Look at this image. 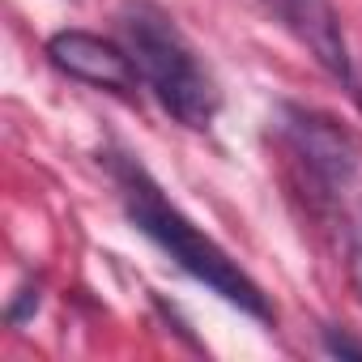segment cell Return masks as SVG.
I'll return each mask as SVG.
<instances>
[{
	"instance_id": "ba28073f",
	"label": "cell",
	"mask_w": 362,
	"mask_h": 362,
	"mask_svg": "<svg viewBox=\"0 0 362 362\" xmlns=\"http://www.w3.org/2000/svg\"><path fill=\"white\" fill-rule=\"evenodd\" d=\"M349 281H354V290H358V298H362V243L349 247Z\"/></svg>"
},
{
	"instance_id": "5b68a950",
	"label": "cell",
	"mask_w": 362,
	"mask_h": 362,
	"mask_svg": "<svg viewBox=\"0 0 362 362\" xmlns=\"http://www.w3.org/2000/svg\"><path fill=\"white\" fill-rule=\"evenodd\" d=\"M277 9H281L286 26L294 30V39L311 52V60L328 77H337L341 86H349L354 56H349L345 30H341V13H337L332 0H277Z\"/></svg>"
},
{
	"instance_id": "6da1fadb",
	"label": "cell",
	"mask_w": 362,
	"mask_h": 362,
	"mask_svg": "<svg viewBox=\"0 0 362 362\" xmlns=\"http://www.w3.org/2000/svg\"><path fill=\"white\" fill-rule=\"evenodd\" d=\"M115 188H119V201H124V214L132 222V230H141L158 252H166L179 269H184L192 281H201L209 294H218L222 303L239 307L243 315L260 320V324H273V303L269 294L184 214L179 205L166 201V192L153 184V175L128 158V153H103Z\"/></svg>"
},
{
	"instance_id": "277c9868",
	"label": "cell",
	"mask_w": 362,
	"mask_h": 362,
	"mask_svg": "<svg viewBox=\"0 0 362 362\" xmlns=\"http://www.w3.org/2000/svg\"><path fill=\"white\" fill-rule=\"evenodd\" d=\"M47 60L52 69H60L64 77L81 81V86H94V90H107V94H119V98H132L136 94V64H132V52L103 39V35H90V30H56L47 39Z\"/></svg>"
},
{
	"instance_id": "52a82bcc",
	"label": "cell",
	"mask_w": 362,
	"mask_h": 362,
	"mask_svg": "<svg viewBox=\"0 0 362 362\" xmlns=\"http://www.w3.org/2000/svg\"><path fill=\"white\" fill-rule=\"evenodd\" d=\"M320 345H324V354H332V358H362V341L354 337V332H345V328H320Z\"/></svg>"
},
{
	"instance_id": "3957f363",
	"label": "cell",
	"mask_w": 362,
	"mask_h": 362,
	"mask_svg": "<svg viewBox=\"0 0 362 362\" xmlns=\"http://www.w3.org/2000/svg\"><path fill=\"white\" fill-rule=\"evenodd\" d=\"M277 128H281V141L290 145V153L311 175V184L328 201H341L354 192L358 175H362V149L332 115L303 107V103H281Z\"/></svg>"
},
{
	"instance_id": "8992f818",
	"label": "cell",
	"mask_w": 362,
	"mask_h": 362,
	"mask_svg": "<svg viewBox=\"0 0 362 362\" xmlns=\"http://www.w3.org/2000/svg\"><path fill=\"white\" fill-rule=\"evenodd\" d=\"M39 303H43V294H39V286H22L18 294H13V303L5 307V324L9 328H22L35 311H39Z\"/></svg>"
},
{
	"instance_id": "9c48e42d",
	"label": "cell",
	"mask_w": 362,
	"mask_h": 362,
	"mask_svg": "<svg viewBox=\"0 0 362 362\" xmlns=\"http://www.w3.org/2000/svg\"><path fill=\"white\" fill-rule=\"evenodd\" d=\"M349 94H354L358 107H362V69H354V77H349Z\"/></svg>"
},
{
	"instance_id": "7a4b0ae2",
	"label": "cell",
	"mask_w": 362,
	"mask_h": 362,
	"mask_svg": "<svg viewBox=\"0 0 362 362\" xmlns=\"http://www.w3.org/2000/svg\"><path fill=\"white\" fill-rule=\"evenodd\" d=\"M132 64L141 73V81L149 86V94L158 98V107L192 132H205L218 111H222V90L214 81V73L201 64L197 47L188 43V35L175 26V18L149 0H136L119 13Z\"/></svg>"
}]
</instances>
